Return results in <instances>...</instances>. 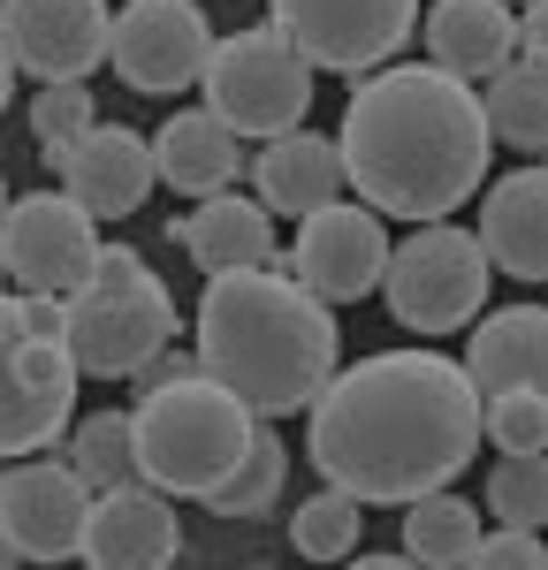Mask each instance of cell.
Segmentation results:
<instances>
[{
    "mask_svg": "<svg viewBox=\"0 0 548 570\" xmlns=\"http://www.w3.org/2000/svg\"><path fill=\"white\" fill-rule=\"evenodd\" d=\"M267 23L313 69L365 77V69L404 53V39L419 31V0H274Z\"/></svg>",
    "mask_w": 548,
    "mask_h": 570,
    "instance_id": "9",
    "label": "cell"
},
{
    "mask_svg": "<svg viewBox=\"0 0 548 570\" xmlns=\"http://www.w3.org/2000/svg\"><path fill=\"white\" fill-rule=\"evenodd\" d=\"M502 8H541V0H502Z\"/></svg>",
    "mask_w": 548,
    "mask_h": 570,
    "instance_id": "36",
    "label": "cell"
},
{
    "mask_svg": "<svg viewBox=\"0 0 548 570\" xmlns=\"http://www.w3.org/2000/svg\"><path fill=\"white\" fill-rule=\"evenodd\" d=\"M183 556V525L160 487H107L85 502V532H77V563L91 570H168Z\"/></svg>",
    "mask_w": 548,
    "mask_h": 570,
    "instance_id": "15",
    "label": "cell"
},
{
    "mask_svg": "<svg viewBox=\"0 0 548 570\" xmlns=\"http://www.w3.org/2000/svg\"><path fill=\"white\" fill-rule=\"evenodd\" d=\"M85 502L91 487L77 480V464H53V456H8L0 472V532L23 563H69L77 556V532H85Z\"/></svg>",
    "mask_w": 548,
    "mask_h": 570,
    "instance_id": "14",
    "label": "cell"
},
{
    "mask_svg": "<svg viewBox=\"0 0 548 570\" xmlns=\"http://www.w3.org/2000/svg\"><path fill=\"white\" fill-rule=\"evenodd\" d=\"M176 297L130 244H99L91 274L61 297V351L85 381H130L160 343H176Z\"/></svg>",
    "mask_w": 548,
    "mask_h": 570,
    "instance_id": "4",
    "label": "cell"
},
{
    "mask_svg": "<svg viewBox=\"0 0 548 570\" xmlns=\"http://www.w3.org/2000/svg\"><path fill=\"white\" fill-rule=\"evenodd\" d=\"M472 540H480V518H472L464 494L434 487V494H411L404 502V556H411V570L472 563Z\"/></svg>",
    "mask_w": 548,
    "mask_h": 570,
    "instance_id": "23",
    "label": "cell"
},
{
    "mask_svg": "<svg viewBox=\"0 0 548 570\" xmlns=\"http://www.w3.org/2000/svg\"><path fill=\"white\" fill-rule=\"evenodd\" d=\"M488 510H496L502 525L541 532V518H548V464H541V449H502V464L488 472Z\"/></svg>",
    "mask_w": 548,
    "mask_h": 570,
    "instance_id": "29",
    "label": "cell"
},
{
    "mask_svg": "<svg viewBox=\"0 0 548 570\" xmlns=\"http://www.w3.org/2000/svg\"><path fill=\"white\" fill-rule=\"evenodd\" d=\"M464 381L480 395L541 389L548 381V312L541 305H502V312H488V320H472Z\"/></svg>",
    "mask_w": 548,
    "mask_h": 570,
    "instance_id": "18",
    "label": "cell"
},
{
    "mask_svg": "<svg viewBox=\"0 0 548 570\" xmlns=\"http://www.w3.org/2000/svg\"><path fill=\"white\" fill-rule=\"evenodd\" d=\"M8 91H16V61H8V46H0V107H8Z\"/></svg>",
    "mask_w": 548,
    "mask_h": 570,
    "instance_id": "34",
    "label": "cell"
},
{
    "mask_svg": "<svg viewBox=\"0 0 548 570\" xmlns=\"http://www.w3.org/2000/svg\"><path fill=\"white\" fill-rule=\"evenodd\" d=\"M488 252L472 228L457 220H419L404 244H389V266H381V297L404 320L411 335H457L472 327L480 305H488Z\"/></svg>",
    "mask_w": 548,
    "mask_h": 570,
    "instance_id": "7",
    "label": "cell"
},
{
    "mask_svg": "<svg viewBox=\"0 0 548 570\" xmlns=\"http://www.w3.org/2000/svg\"><path fill=\"white\" fill-rule=\"evenodd\" d=\"M488 145L496 137L480 115V91L464 77L434 61H381L343 107L335 160L359 206L419 228V220H450L488 183Z\"/></svg>",
    "mask_w": 548,
    "mask_h": 570,
    "instance_id": "2",
    "label": "cell"
},
{
    "mask_svg": "<svg viewBox=\"0 0 548 570\" xmlns=\"http://www.w3.org/2000/svg\"><path fill=\"white\" fill-rule=\"evenodd\" d=\"M69 464H77V480H85L91 494L145 480V472H137V441H130V411H91V419H69Z\"/></svg>",
    "mask_w": 548,
    "mask_h": 570,
    "instance_id": "26",
    "label": "cell"
},
{
    "mask_svg": "<svg viewBox=\"0 0 548 570\" xmlns=\"http://www.w3.org/2000/svg\"><path fill=\"white\" fill-rule=\"evenodd\" d=\"M313 61L282 39L274 23H252V31H228L214 39L198 85H206V115L222 122L228 137H282V130H305L313 115Z\"/></svg>",
    "mask_w": 548,
    "mask_h": 570,
    "instance_id": "6",
    "label": "cell"
},
{
    "mask_svg": "<svg viewBox=\"0 0 548 570\" xmlns=\"http://www.w3.org/2000/svg\"><path fill=\"white\" fill-rule=\"evenodd\" d=\"M480 252L488 266H502L510 282H541L548 274V176L526 160L518 176L488 183V198H480Z\"/></svg>",
    "mask_w": 548,
    "mask_h": 570,
    "instance_id": "17",
    "label": "cell"
},
{
    "mask_svg": "<svg viewBox=\"0 0 548 570\" xmlns=\"http://www.w3.org/2000/svg\"><path fill=\"white\" fill-rule=\"evenodd\" d=\"M8 563H23V556H16V548H8V532H0V570H8Z\"/></svg>",
    "mask_w": 548,
    "mask_h": 570,
    "instance_id": "35",
    "label": "cell"
},
{
    "mask_svg": "<svg viewBox=\"0 0 548 570\" xmlns=\"http://www.w3.org/2000/svg\"><path fill=\"white\" fill-rule=\"evenodd\" d=\"M282 480H290V449H282L274 426H260L252 449L236 456V472H228L214 494H198V502H206L214 518H228V525H252V518H267L274 502H282Z\"/></svg>",
    "mask_w": 548,
    "mask_h": 570,
    "instance_id": "25",
    "label": "cell"
},
{
    "mask_svg": "<svg viewBox=\"0 0 548 570\" xmlns=\"http://www.w3.org/2000/svg\"><path fill=\"white\" fill-rule=\"evenodd\" d=\"M541 532H526V525H502L496 540H472V563L480 570H541Z\"/></svg>",
    "mask_w": 548,
    "mask_h": 570,
    "instance_id": "31",
    "label": "cell"
},
{
    "mask_svg": "<svg viewBox=\"0 0 548 570\" xmlns=\"http://www.w3.org/2000/svg\"><path fill=\"white\" fill-rule=\"evenodd\" d=\"M168 244H183V259L198 274H228V266H267L274 252V220L260 198H236V190H214L198 198L190 214L168 228Z\"/></svg>",
    "mask_w": 548,
    "mask_h": 570,
    "instance_id": "19",
    "label": "cell"
},
{
    "mask_svg": "<svg viewBox=\"0 0 548 570\" xmlns=\"http://www.w3.org/2000/svg\"><path fill=\"white\" fill-rule=\"evenodd\" d=\"M61 190L85 206L91 220H130L145 206V190H153V145L123 122H91V137L53 168Z\"/></svg>",
    "mask_w": 548,
    "mask_h": 570,
    "instance_id": "16",
    "label": "cell"
},
{
    "mask_svg": "<svg viewBox=\"0 0 548 570\" xmlns=\"http://www.w3.org/2000/svg\"><path fill=\"white\" fill-rule=\"evenodd\" d=\"M343 351L335 305H320L305 282L274 266H228L206 274L198 297V373L222 381L252 419H290L305 411Z\"/></svg>",
    "mask_w": 548,
    "mask_h": 570,
    "instance_id": "3",
    "label": "cell"
},
{
    "mask_svg": "<svg viewBox=\"0 0 548 570\" xmlns=\"http://www.w3.org/2000/svg\"><path fill=\"white\" fill-rule=\"evenodd\" d=\"M252 183H260V206H267V214L305 220L313 206L343 198V160H335V137H313V130L267 137V153L252 160Z\"/></svg>",
    "mask_w": 548,
    "mask_h": 570,
    "instance_id": "20",
    "label": "cell"
},
{
    "mask_svg": "<svg viewBox=\"0 0 548 570\" xmlns=\"http://www.w3.org/2000/svg\"><path fill=\"white\" fill-rule=\"evenodd\" d=\"M290 252V282H305L320 305H359L381 289V266H389V228L373 206H343L327 198L297 220V244Z\"/></svg>",
    "mask_w": 548,
    "mask_h": 570,
    "instance_id": "12",
    "label": "cell"
},
{
    "mask_svg": "<svg viewBox=\"0 0 548 570\" xmlns=\"http://www.w3.org/2000/svg\"><path fill=\"white\" fill-rule=\"evenodd\" d=\"M0 282H8V266H0Z\"/></svg>",
    "mask_w": 548,
    "mask_h": 570,
    "instance_id": "38",
    "label": "cell"
},
{
    "mask_svg": "<svg viewBox=\"0 0 548 570\" xmlns=\"http://www.w3.org/2000/svg\"><path fill=\"white\" fill-rule=\"evenodd\" d=\"M419 31H427V61L464 85H488L510 61V8L502 0H434Z\"/></svg>",
    "mask_w": 548,
    "mask_h": 570,
    "instance_id": "22",
    "label": "cell"
},
{
    "mask_svg": "<svg viewBox=\"0 0 548 570\" xmlns=\"http://www.w3.org/2000/svg\"><path fill=\"white\" fill-rule=\"evenodd\" d=\"M480 441H496V449H541L548 441V395L541 389L480 395Z\"/></svg>",
    "mask_w": 548,
    "mask_h": 570,
    "instance_id": "30",
    "label": "cell"
},
{
    "mask_svg": "<svg viewBox=\"0 0 548 570\" xmlns=\"http://www.w3.org/2000/svg\"><path fill=\"white\" fill-rule=\"evenodd\" d=\"M190 373H198V351H176V343H160V351H153V357H145V365L130 373V389H137V395H153V389H168V381H190Z\"/></svg>",
    "mask_w": 548,
    "mask_h": 570,
    "instance_id": "32",
    "label": "cell"
},
{
    "mask_svg": "<svg viewBox=\"0 0 548 570\" xmlns=\"http://www.w3.org/2000/svg\"><path fill=\"white\" fill-rule=\"evenodd\" d=\"M77 365L53 335H23L8 320V297H0V464L8 456H39L69 434L77 419Z\"/></svg>",
    "mask_w": 548,
    "mask_h": 570,
    "instance_id": "8",
    "label": "cell"
},
{
    "mask_svg": "<svg viewBox=\"0 0 548 570\" xmlns=\"http://www.w3.org/2000/svg\"><path fill=\"white\" fill-rule=\"evenodd\" d=\"M99 259V220L69 198V190H31V198H8L0 214V266L16 289H39V297H69Z\"/></svg>",
    "mask_w": 548,
    "mask_h": 570,
    "instance_id": "10",
    "label": "cell"
},
{
    "mask_svg": "<svg viewBox=\"0 0 548 570\" xmlns=\"http://www.w3.org/2000/svg\"><path fill=\"white\" fill-rule=\"evenodd\" d=\"M0 214H8V176H0Z\"/></svg>",
    "mask_w": 548,
    "mask_h": 570,
    "instance_id": "37",
    "label": "cell"
},
{
    "mask_svg": "<svg viewBox=\"0 0 548 570\" xmlns=\"http://www.w3.org/2000/svg\"><path fill=\"white\" fill-rule=\"evenodd\" d=\"M305 419L320 487L351 494L359 510L434 494L480 456V389L442 351H373L335 365Z\"/></svg>",
    "mask_w": 548,
    "mask_h": 570,
    "instance_id": "1",
    "label": "cell"
},
{
    "mask_svg": "<svg viewBox=\"0 0 548 570\" xmlns=\"http://www.w3.org/2000/svg\"><path fill=\"white\" fill-rule=\"evenodd\" d=\"M91 122H99L91 85H46L39 99H31V145L46 153V168H61V160L91 137Z\"/></svg>",
    "mask_w": 548,
    "mask_h": 570,
    "instance_id": "28",
    "label": "cell"
},
{
    "mask_svg": "<svg viewBox=\"0 0 548 570\" xmlns=\"http://www.w3.org/2000/svg\"><path fill=\"white\" fill-rule=\"evenodd\" d=\"M153 176L168 183V190H183V198H214V190H228V183L244 176V145L206 107H183L153 137Z\"/></svg>",
    "mask_w": 548,
    "mask_h": 570,
    "instance_id": "21",
    "label": "cell"
},
{
    "mask_svg": "<svg viewBox=\"0 0 548 570\" xmlns=\"http://www.w3.org/2000/svg\"><path fill=\"white\" fill-rule=\"evenodd\" d=\"M214 53V23L198 0H130L115 23H107V61L115 77L145 99H176V91L198 85Z\"/></svg>",
    "mask_w": 548,
    "mask_h": 570,
    "instance_id": "11",
    "label": "cell"
},
{
    "mask_svg": "<svg viewBox=\"0 0 548 570\" xmlns=\"http://www.w3.org/2000/svg\"><path fill=\"white\" fill-rule=\"evenodd\" d=\"M480 115H488V137H502L510 153H541L548 145V85H541V61H502L488 91H480Z\"/></svg>",
    "mask_w": 548,
    "mask_h": 570,
    "instance_id": "24",
    "label": "cell"
},
{
    "mask_svg": "<svg viewBox=\"0 0 548 570\" xmlns=\"http://www.w3.org/2000/svg\"><path fill=\"white\" fill-rule=\"evenodd\" d=\"M252 434H260V419H252L222 381H206V373L137 395V411H130V441H137L145 487L190 494V502L214 494V487L236 472V456L252 449Z\"/></svg>",
    "mask_w": 548,
    "mask_h": 570,
    "instance_id": "5",
    "label": "cell"
},
{
    "mask_svg": "<svg viewBox=\"0 0 548 570\" xmlns=\"http://www.w3.org/2000/svg\"><path fill=\"white\" fill-rule=\"evenodd\" d=\"M107 0H0V46L39 85H85L107 61Z\"/></svg>",
    "mask_w": 548,
    "mask_h": 570,
    "instance_id": "13",
    "label": "cell"
},
{
    "mask_svg": "<svg viewBox=\"0 0 548 570\" xmlns=\"http://www.w3.org/2000/svg\"><path fill=\"white\" fill-rule=\"evenodd\" d=\"M0 297H8V289H0ZM8 320H16L23 335H53V343H61V297H39V289H16V297H8Z\"/></svg>",
    "mask_w": 548,
    "mask_h": 570,
    "instance_id": "33",
    "label": "cell"
},
{
    "mask_svg": "<svg viewBox=\"0 0 548 570\" xmlns=\"http://www.w3.org/2000/svg\"><path fill=\"white\" fill-rule=\"evenodd\" d=\"M290 548H297L305 563H343V556L359 548V502L335 494V487H320L313 502L290 510Z\"/></svg>",
    "mask_w": 548,
    "mask_h": 570,
    "instance_id": "27",
    "label": "cell"
}]
</instances>
